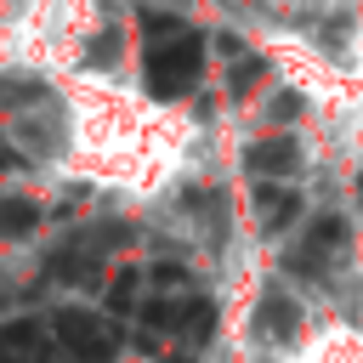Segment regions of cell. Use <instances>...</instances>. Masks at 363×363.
Wrapping results in <instances>:
<instances>
[{
  "mask_svg": "<svg viewBox=\"0 0 363 363\" xmlns=\"http://www.w3.org/2000/svg\"><path fill=\"white\" fill-rule=\"evenodd\" d=\"M51 85L68 102V142L51 170L57 182L119 204H170L204 170L210 130L199 113L142 91L125 68H74Z\"/></svg>",
  "mask_w": 363,
  "mask_h": 363,
  "instance_id": "obj_1",
  "label": "cell"
},
{
  "mask_svg": "<svg viewBox=\"0 0 363 363\" xmlns=\"http://www.w3.org/2000/svg\"><path fill=\"white\" fill-rule=\"evenodd\" d=\"M108 0H0V79L51 85L96 62Z\"/></svg>",
  "mask_w": 363,
  "mask_h": 363,
  "instance_id": "obj_2",
  "label": "cell"
},
{
  "mask_svg": "<svg viewBox=\"0 0 363 363\" xmlns=\"http://www.w3.org/2000/svg\"><path fill=\"white\" fill-rule=\"evenodd\" d=\"M272 363H363V318L312 312V318L272 352Z\"/></svg>",
  "mask_w": 363,
  "mask_h": 363,
  "instance_id": "obj_3",
  "label": "cell"
},
{
  "mask_svg": "<svg viewBox=\"0 0 363 363\" xmlns=\"http://www.w3.org/2000/svg\"><path fill=\"white\" fill-rule=\"evenodd\" d=\"M335 57L346 62V74L363 85V11H352L346 17V28H340V40H335Z\"/></svg>",
  "mask_w": 363,
  "mask_h": 363,
  "instance_id": "obj_4",
  "label": "cell"
}]
</instances>
